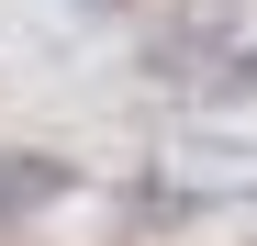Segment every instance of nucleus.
I'll return each instance as SVG.
<instances>
[{"instance_id":"f257e3e1","label":"nucleus","mask_w":257,"mask_h":246,"mask_svg":"<svg viewBox=\"0 0 257 246\" xmlns=\"http://www.w3.org/2000/svg\"><path fill=\"white\" fill-rule=\"evenodd\" d=\"M224 23H235L224 0H190V12H179V23L157 34V78H190V56H201V45H212V34H224Z\"/></svg>"},{"instance_id":"f03ea898","label":"nucleus","mask_w":257,"mask_h":246,"mask_svg":"<svg viewBox=\"0 0 257 246\" xmlns=\"http://www.w3.org/2000/svg\"><path fill=\"white\" fill-rule=\"evenodd\" d=\"M67 168H56V157H23V168H0V213H34V201H45Z\"/></svg>"}]
</instances>
